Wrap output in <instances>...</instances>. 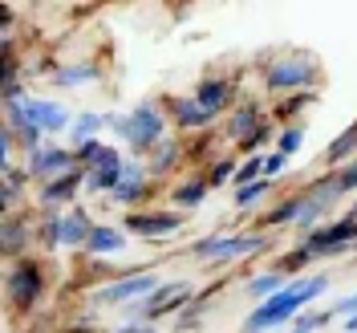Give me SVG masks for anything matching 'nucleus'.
Here are the masks:
<instances>
[{
    "label": "nucleus",
    "mask_w": 357,
    "mask_h": 333,
    "mask_svg": "<svg viewBox=\"0 0 357 333\" xmlns=\"http://www.w3.org/2000/svg\"><path fill=\"white\" fill-rule=\"evenodd\" d=\"M333 321V309H325V313H317V309H305L296 321H292V333H317V330H325Z\"/></svg>",
    "instance_id": "f704fd0d"
},
{
    "label": "nucleus",
    "mask_w": 357,
    "mask_h": 333,
    "mask_svg": "<svg viewBox=\"0 0 357 333\" xmlns=\"http://www.w3.org/2000/svg\"><path fill=\"white\" fill-rule=\"evenodd\" d=\"M305 195H309V200H317L325 212H333L337 203L345 200V191H341V183H337V171H325L321 179H312L309 187H305Z\"/></svg>",
    "instance_id": "4be33fe9"
},
{
    "label": "nucleus",
    "mask_w": 357,
    "mask_h": 333,
    "mask_svg": "<svg viewBox=\"0 0 357 333\" xmlns=\"http://www.w3.org/2000/svg\"><path fill=\"white\" fill-rule=\"evenodd\" d=\"M167 110L162 102H138L130 114H118V110H106V131H114L134 155H151L158 142L167 138Z\"/></svg>",
    "instance_id": "f03ea898"
},
{
    "label": "nucleus",
    "mask_w": 357,
    "mask_h": 333,
    "mask_svg": "<svg viewBox=\"0 0 357 333\" xmlns=\"http://www.w3.org/2000/svg\"><path fill=\"white\" fill-rule=\"evenodd\" d=\"M289 281L292 276H284V272L272 268V272H260V276H248V293H252L256 301H272L280 289H289Z\"/></svg>",
    "instance_id": "a878e982"
},
{
    "label": "nucleus",
    "mask_w": 357,
    "mask_h": 333,
    "mask_svg": "<svg viewBox=\"0 0 357 333\" xmlns=\"http://www.w3.org/2000/svg\"><path fill=\"white\" fill-rule=\"evenodd\" d=\"M49 82L57 89H73V86H86V82H98V66L93 61H82V66H57L49 73Z\"/></svg>",
    "instance_id": "b1692460"
},
{
    "label": "nucleus",
    "mask_w": 357,
    "mask_h": 333,
    "mask_svg": "<svg viewBox=\"0 0 357 333\" xmlns=\"http://www.w3.org/2000/svg\"><path fill=\"white\" fill-rule=\"evenodd\" d=\"M301 212H305V191H296V195H289V200H280L276 207H268L260 228H264V232L268 228H296Z\"/></svg>",
    "instance_id": "aec40b11"
},
{
    "label": "nucleus",
    "mask_w": 357,
    "mask_h": 333,
    "mask_svg": "<svg viewBox=\"0 0 357 333\" xmlns=\"http://www.w3.org/2000/svg\"><path fill=\"white\" fill-rule=\"evenodd\" d=\"M333 317H345V321H349V317H357V293H349V297H341V301H337Z\"/></svg>",
    "instance_id": "ea45409f"
},
{
    "label": "nucleus",
    "mask_w": 357,
    "mask_h": 333,
    "mask_svg": "<svg viewBox=\"0 0 357 333\" xmlns=\"http://www.w3.org/2000/svg\"><path fill=\"white\" fill-rule=\"evenodd\" d=\"M354 158H357V122L354 126H345V131L325 147V163H329V171L345 167V163H354Z\"/></svg>",
    "instance_id": "412c9836"
},
{
    "label": "nucleus",
    "mask_w": 357,
    "mask_h": 333,
    "mask_svg": "<svg viewBox=\"0 0 357 333\" xmlns=\"http://www.w3.org/2000/svg\"><path fill=\"white\" fill-rule=\"evenodd\" d=\"M86 167H77V171H69V175L53 179V183H45L41 191H37V203H41V212H61V203L73 207L77 200V191H86Z\"/></svg>",
    "instance_id": "f8f14e48"
},
{
    "label": "nucleus",
    "mask_w": 357,
    "mask_h": 333,
    "mask_svg": "<svg viewBox=\"0 0 357 333\" xmlns=\"http://www.w3.org/2000/svg\"><path fill=\"white\" fill-rule=\"evenodd\" d=\"M162 110H167V118L175 122L178 131H207V126L215 122V118L195 102V94H171V98H162Z\"/></svg>",
    "instance_id": "ddd939ff"
},
{
    "label": "nucleus",
    "mask_w": 357,
    "mask_h": 333,
    "mask_svg": "<svg viewBox=\"0 0 357 333\" xmlns=\"http://www.w3.org/2000/svg\"><path fill=\"white\" fill-rule=\"evenodd\" d=\"M301 142H305V126L301 122H292V126H280V134H276V151L284 158H292L296 151H301Z\"/></svg>",
    "instance_id": "2f4dec72"
},
{
    "label": "nucleus",
    "mask_w": 357,
    "mask_h": 333,
    "mask_svg": "<svg viewBox=\"0 0 357 333\" xmlns=\"http://www.w3.org/2000/svg\"><path fill=\"white\" fill-rule=\"evenodd\" d=\"M126 244H130V240H126L122 228H114V223H93L86 256H118V252H126Z\"/></svg>",
    "instance_id": "6ab92c4d"
},
{
    "label": "nucleus",
    "mask_w": 357,
    "mask_h": 333,
    "mask_svg": "<svg viewBox=\"0 0 357 333\" xmlns=\"http://www.w3.org/2000/svg\"><path fill=\"white\" fill-rule=\"evenodd\" d=\"M345 333H357V317H349V321H345Z\"/></svg>",
    "instance_id": "a19ab883"
},
{
    "label": "nucleus",
    "mask_w": 357,
    "mask_h": 333,
    "mask_svg": "<svg viewBox=\"0 0 357 333\" xmlns=\"http://www.w3.org/2000/svg\"><path fill=\"white\" fill-rule=\"evenodd\" d=\"M272 187H276V179H256V183H248V187H236V191H231V203H236L240 212H248V207H256V203L264 200Z\"/></svg>",
    "instance_id": "c85d7f7f"
},
{
    "label": "nucleus",
    "mask_w": 357,
    "mask_h": 333,
    "mask_svg": "<svg viewBox=\"0 0 357 333\" xmlns=\"http://www.w3.org/2000/svg\"><path fill=\"white\" fill-rule=\"evenodd\" d=\"M317 82H321V66L309 49H289L276 61H268L264 69V86L272 94H284V98L289 94H312Z\"/></svg>",
    "instance_id": "7ed1b4c3"
},
{
    "label": "nucleus",
    "mask_w": 357,
    "mask_h": 333,
    "mask_svg": "<svg viewBox=\"0 0 357 333\" xmlns=\"http://www.w3.org/2000/svg\"><path fill=\"white\" fill-rule=\"evenodd\" d=\"M102 151H106V142H102V138H89V142H82V147H73V155H77V163H82L86 171L98 163V155H102Z\"/></svg>",
    "instance_id": "e433bc0d"
},
{
    "label": "nucleus",
    "mask_w": 357,
    "mask_h": 333,
    "mask_svg": "<svg viewBox=\"0 0 357 333\" xmlns=\"http://www.w3.org/2000/svg\"><path fill=\"white\" fill-rule=\"evenodd\" d=\"M45 293V265L37 256H21L13 260L4 272V297H8V309L13 313H29Z\"/></svg>",
    "instance_id": "39448f33"
},
{
    "label": "nucleus",
    "mask_w": 357,
    "mask_h": 333,
    "mask_svg": "<svg viewBox=\"0 0 357 333\" xmlns=\"http://www.w3.org/2000/svg\"><path fill=\"white\" fill-rule=\"evenodd\" d=\"M284 167H289V158L280 155V151H268L264 155V179H276Z\"/></svg>",
    "instance_id": "58836bf2"
},
{
    "label": "nucleus",
    "mask_w": 357,
    "mask_h": 333,
    "mask_svg": "<svg viewBox=\"0 0 357 333\" xmlns=\"http://www.w3.org/2000/svg\"><path fill=\"white\" fill-rule=\"evenodd\" d=\"M312 98H317V94H289V98H280L276 110H272V122H276V126H289V118H296Z\"/></svg>",
    "instance_id": "c756f323"
},
{
    "label": "nucleus",
    "mask_w": 357,
    "mask_h": 333,
    "mask_svg": "<svg viewBox=\"0 0 357 333\" xmlns=\"http://www.w3.org/2000/svg\"><path fill=\"white\" fill-rule=\"evenodd\" d=\"M155 195V179H151V171H146V163H138V158H130L126 163V171H122V183L114 187V203H122V207H142V203Z\"/></svg>",
    "instance_id": "9b49d317"
},
{
    "label": "nucleus",
    "mask_w": 357,
    "mask_h": 333,
    "mask_svg": "<svg viewBox=\"0 0 357 333\" xmlns=\"http://www.w3.org/2000/svg\"><path fill=\"white\" fill-rule=\"evenodd\" d=\"M329 289V276L325 272H312V276H292L289 289H280L272 301H260L256 309L244 317V333H268L276 330V325H292L305 305H309L312 297H321V293Z\"/></svg>",
    "instance_id": "f257e3e1"
},
{
    "label": "nucleus",
    "mask_w": 357,
    "mask_h": 333,
    "mask_svg": "<svg viewBox=\"0 0 357 333\" xmlns=\"http://www.w3.org/2000/svg\"><path fill=\"white\" fill-rule=\"evenodd\" d=\"M337 183H341L345 195H357V158L345 163V167H337Z\"/></svg>",
    "instance_id": "4c0bfd02"
},
{
    "label": "nucleus",
    "mask_w": 357,
    "mask_h": 333,
    "mask_svg": "<svg viewBox=\"0 0 357 333\" xmlns=\"http://www.w3.org/2000/svg\"><path fill=\"white\" fill-rule=\"evenodd\" d=\"M309 265H312V256L305 252V244H296L292 252H284V256L276 260V272H284V276H301Z\"/></svg>",
    "instance_id": "7c9ffc66"
},
{
    "label": "nucleus",
    "mask_w": 357,
    "mask_h": 333,
    "mask_svg": "<svg viewBox=\"0 0 357 333\" xmlns=\"http://www.w3.org/2000/svg\"><path fill=\"white\" fill-rule=\"evenodd\" d=\"M256 179H264V155H252L240 163V171H236V179H231V191L236 187H248V183H256Z\"/></svg>",
    "instance_id": "c9c22d12"
},
{
    "label": "nucleus",
    "mask_w": 357,
    "mask_h": 333,
    "mask_svg": "<svg viewBox=\"0 0 357 333\" xmlns=\"http://www.w3.org/2000/svg\"><path fill=\"white\" fill-rule=\"evenodd\" d=\"M264 122H272V114H268L260 102H240L236 110L223 118V134H227L231 142H248V138L260 131Z\"/></svg>",
    "instance_id": "4468645a"
},
{
    "label": "nucleus",
    "mask_w": 357,
    "mask_h": 333,
    "mask_svg": "<svg viewBox=\"0 0 357 333\" xmlns=\"http://www.w3.org/2000/svg\"><path fill=\"white\" fill-rule=\"evenodd\" d=\"M33 240H37V220H29V212H13L0 220V252L8 256V265L29 256Z\"/></svg>",
    "instance_id": "9d476101"
},
{
    "label": "nucleus",
    "mask_w": 357,
    "mask_h": 333,
    "mask_svg": "<svg viewBox=\"0 0 357 333\" xmlns=\"http://www.w3.org/2000/svg\"><path fill=\"white\" fill-rule=\"evenodd\" d=\"M236 171H240V163H236L231 155L215 158V163L207 167V187H223V183H231V179H236Z\"/></svg>",
    "instance_id": "473e14b6"
},
{
    "label": "nucleus",
    "mask_w": 357,
    "mask_h": 333,
    "mask_svg": "<svg viewBox=\"0 0 357 333\" xmlns=\"http://www.w3.org/2000/svg\"><path fill=\"white\" fill-rule=\"evenodd\" d=\"M187 252H191V260H203V265H231V260H240V232L236 236H203Z\"/></svg>",
    "instance_id": "2eb2a0df"
},
{
    "label": "nucleus",
    "mask_w": 357,
    "mask_h": 333,
    "mask_svg": "<svg viewBox=\"0 0 357 333\" xmlns=\"http://www.w3.org/2000/svg\"><path fill=\"white\" fill-rule=\"evenodd\" d=\"M89 232H93V220H89V212L73 203L66 216H61V248H82V252H86Z\"/></svg>",
    "instance_id": "f3484780"
},
{
    "label": "nucleus",
    "mask_w": 357,
    "mask_h": 333,
    "mask_svg": "<svg viewBox=\"0 0 357 333\" xmlns=\"http://www.w3.org/2000/svg\"><path fill=\"white\" fill-rule=\"evenodd\" d=\"M122 171L126 167H98L86 175V191L89 195H114V187L122 183Z\"/></svg>",
    "instance_id": "bb28decb"
},
{
    "label": "nucleus",
    "mask_w": 357,
    "mask_h": 333,
    "mask_svg": "<svg viewBox=\"0 0 357 333\" xmlns=\"http://www.w3.org/2000/svg\"><path fill=\"white\" fill-rule=\"evenodd\" d=\"M183 212H167V207H151V212H126L122 220V232L126 236H138V240H162L183 228Z\"/></svg>",
    "instance_id": "1a4fd4ad"
},
{
    "label": "nucleus",
    "mask_w": 357,
    "mask_h": 333,
    "mask_svg": "<svg viewBox=\"0 0 357 333\" xmlns=\"http://www.w3.org/2000/svg\"><path fill=\"white\" fill-rule=\"evenodd\" d=\"M73 118L77 114L66 110L61 102H49V98H24V102H13V106H4V118L0 122H8V126H37V131L49 138V134H69L73 131Z\"/></svg>",
    "instance_id": "20e7f679"
},
{
    "label": "nucleus",
    "mask_w": 357,
    "mask_h": 333,
    "mask_svg": "<svg viewBox=\"0 0 357 333\" xmlns=\"http://www.w3.org/2000/svg\"><path fill=\"white\" fill-rule=\"evenodd\" d=\"M155 289H158L155 272H130V276H118V281H110V285H102L89 301L102 305V309H126V305H134V301H146Z\"/></svg>",
    "instance_id": "0eeeda50"
},
{
    "label": "nucleus",
    "mask_w": 357,
    "mask_h": 333,
    "mask_svg": "<svg viewBox=\"0 0 357 333\" xmlns=\"http://www.w3.org/2000/svg\"><path fill=\"white\" fill-rule=\"evenodd\" d=\"M289 333H292V330H289Z\"/></svg>",
    "instance_id": "37998d69"
},
{
    "label": "nucleus",
    "mask_w": 357,
    "mask_h": 333,
    "mask_svg": "<svg viewBox=\"0 0 357 333\" xmlns=\"http://www.w3.org/2000/svg\"><path fill=\"white\" fill-rule=\"evenodd\" d=\"M102 131H106V114H98V110H82L77 118H73L69 142H73V147H82V142H89V138H98Z\"/></svg>",
    "instance_id": "393cba45"
},
{
    "label": "nucleus",
    "mask_w": 357,
    "mask_h": 333,
    "mask_svg": "<svg viewBox=\"0 0 357 333\" xmlns=\"http://www.w3.org/2000/svg\"><path fill=\"white\" fill-rule=\"evenodd\" d=\"M296 244H305L312 260H329V256H345V252H354L357 248V220L354 216H341L333 223H321L317 232H309L305 240H296Z\"/></svg>",
    "instance_id": "423d86ee"
},
{
    "label": "nucleus",
    "mask_w": 357,
    "mask_h": 333,
    "mask_svg": "<svg viewBox=\"0 0 357 333\" xmlns=\"http://www.w3.org/2000/svg\"><path fill=\"white\" fill-rule=\"evenodd\" d=\"M82 163L73 155V147H61V142H45L41 151H33V155H24V171L33 183H53V179L69 175V171H77Z\"/></svg>",
    "instance_id": "6e6552de"
},
{
    "label": "nucleus",
    "mask_w": 357,
    "mask_h": 333,
    "mask_svg": "<svg viewBox=\"0 0 357 333\" xmlns=\"http://www.w3.org/2000/svg\"><path fill=\"white\" fill-rule=\"evenodd\" d=\"M276 134H280V126H276V122H264V126L252 134L248 142H240V151H244L248 158H252V155H264V147L272 142V138H276Z\"/></svg>",
    "instance_id": "72a5a7b5"
},
{
    "label": "nucleus",
    "mask_w": 357,
    "mask_h": 333,
    "mask_svg": "<svg viewBox=\"0 0 357 333\" xmlns=\"http://www.w3.org/2000/svg\"><path fill=\"white\" fill-rule=\"evenodd\" d=\"M231 98H236V82L231 77H203L199 86H195V102L211 118H220L223 110H231Z\"/></svg>",
    "instance_id": "dca6fc26"
},
{
    "label": "nucleus",
    "mask_w": 357,
    "mask_h": 333,
    "mask_svg": "<svg viewBox=\"0 0 357 333\" xmlns=\"http://www.w3.org/2000/svg\"><path fill=\"white\" fill-rule=\"evenodd\" d=\"M349 216H354V220H357V195H354V207H349Z\"/></svg>",
    "instance_id": "79ce46f5"
},
{
    "label": "nucleus",
    "mask_w": 357,
    "mask_h": 333,
    "mask_svg": "<svg viewBox=\"0 0 357 333\" xmlns=\"http://www.w3.org/2000/svg\"><path fill=\"white\" fill-rule=\"evenodd\" d=\"M207 191H211V187H207V175H191L171 191V203L183 207V212H191V207H199V203L207 200Z\"/></svg>",
    "instance_id": "5701e85b"
},
{
    "label": "nucleus",
    "mask_w": 357,
    "mask_h": 333,
    "mask_svg": "<svg viewBox=\"0 0 357 333\" xmlns=\"http://www.w3.org/2000/svg\"><path fill=\"white\" fill-rule=\"evenodd\" d=\"M183 155H187V147L178 142L175 134H167L162 142H158L155 151H151V158H146V171H151V179H162V175H171L178 163H183Z\"/></svg>",
    "instance_id": "a211bd4d"
},
{
    "label": "nucleus",
    "mask_w": 357,
    "mask_h": 333,
    "mask_svg": "<svg viewBox=\"0 0 357 333\" xmlns=\"http://www.w3.org/2000/svg\"><path fill=\"white\" fill-rule=\"evenodd\" d=\"M61 216L66 212H41L37 216V244L41 248H61Z\"/></svg>",
    "instance_id": "cd10ccee"
}]
</instances>
